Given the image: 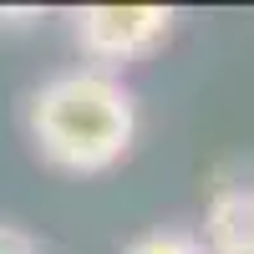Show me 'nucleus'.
<instances>
[{
	"label": "nucleus",
	"instance_id": "nucleus-1",
	"mask_svg": "<svg viewBox=\"0 0 254 254\" xmlns=\"http://www.w3.org/2000/svg\"><path fill=\"white\" fill-rule=\"evenodd\" d=\"M26 127L36 153L66 173H102L122 163L137 137V97L122 87L117 71L71 66L46 76L31 92Z\"/></svg>",
	"mask_w": 254,
	"mask_h": 254
},
{
	"label": "nucleus",
	"instance_id": "nucleus-2",
	"mask_svg": "<svg viewBox=\"0 0 254 254\" xmlns=\"http://www.w3.org/2000/svg\"><path fill=\"white\" fill-rule=\"evenodd\" d=\"M71 20H76V46L87 56V66H102V71L153 56L173 36L168 5H87Z\"/></svg>",
	"mask_w": 254,
	"mask_h": 254
},
{
	"label": "nucleus",
	"instance_id": "nucleus-3",
	"mask_svg": "<svg viewBox=\"0 0 254 254\" xmlns=\"http://www.w3.org/2000/svg\"><path fill=\"white\" fill-rule=\"evenodd\" d=\"M203 249L208 254H254V183L249 178H229L208 193Z\"/></svg>",
	"mask_w": 254,
	"mask_h": 254
},
{
	"label": "nucleus",
	"instance_id": "nucleus-4",
	"mask_svg": "<svg viewBox=\"0 0 254 254\" xmlns=\"http://www.w3.org/2000/svg\"><path fill=\"white\" fill-rule=\"evenodd\" d=\"M127 254H208V249H203V239L183 234V229H153V234L127 244Z\"/></svg>",
	"mask_w": 254,
	"mask_h": 254
},
{
	"label": "nucleus",
	"instance_id": "nucleus-5",
	"mask_svg": "<svg viewBox=\"0 0 254 254\" xmlns=\"http://www.w3.org/2000/svg\"><path fill=\"white\" fill-rule=\"evenodd\" d=\"M0 254H41V249H36V239L26 234V229L0 224Z\"/></svg>",
	"mask_w": 254,
	"mask_h": 254
}]
</instances>
